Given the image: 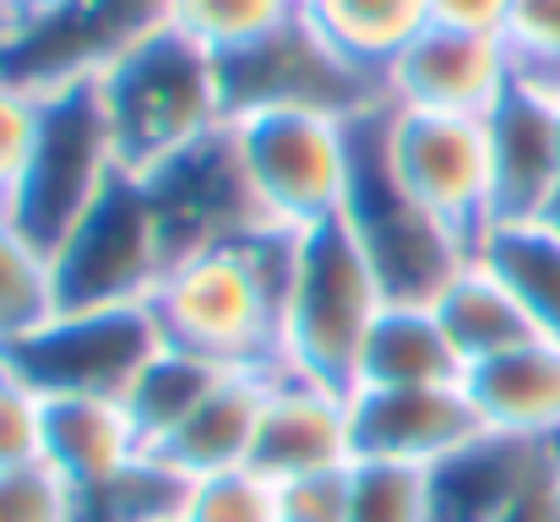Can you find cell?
Here are the masks:
<instances>
[{
    "label": "cell",
    "instance_id": "1",
    "mask_svg": "<svg viewBox=\"0 0 560 522\" xmlns=\"http://www.w3.org/2000/svg\"><path fill=\"white\" fill-rule=\"evenodd\" d=\"M289 256H294V234L283 229H261L245 240L175 256L148 300L159 338L218 370L278 364Z\"/></svg>",
    "mask_w": 560,
    "mask_h": 522
},
{
    "label": "cell",
    "instance_id": "2",
    "mask_svg": "<svg viewBox=\"0 0 560 522\" xmlns=\"http://www.w3.org/2000/svg\"><path fill=\"white\" fill-rule=\"evenodd\" d=\"M98 104L120 174H153L229 126L223 60L164 16L126 38L98 71Z\"/></svg>",
    "mask_w": 560,
    "mask_h": 522
},
{
    "label": "cell",
    "instance_id": "3",
    "mask_svg": "<svg viewBox=\"0 0 560 522\" xmlns=\"http://www.w3.org/2000/svg\"><path fill=\"white\" fill-rule=\"evenodd\" d=\"M354 120L311 104H261L229 115L234 159L267 229L305 234L343 218L354 190Z\"/></svg>",
    "mask_w": 560,
    "mask_h": 522
},
{
    "label": "cell",
    "instance_id": "4",
    "mask_svg": "<svg viewBox=\"0 0 560 522\" xmlns=\"http://www.w3.org/2000/svg\"><path fill=\"white\" fill-rule=\"evenodd\" d=\"M381 283L343 218L294 234L289 283H283V370L332 381L354 392L360 348L381 316Z\"/></svg>",
    "mask_w": 560,
    "mask_h": 522
},
{
    "label": "cell",
    "instance_id": "5",
    "mask_svg": "<svg viewBox=\"0 0 560 522\" xmlns=\"http://www.w3.org/2000/svg\"><path fill=\"white\" fill-rule=\"evenodd\" d=\"M343 223L354 229L386 305H435L452 289V278L479 256L468 234L441 223L392 179L375 142L371 109L354 120V190H349Z\"/></svg>",
    "mask_w": 560,
    "mask_h": 522
},
{
    "label": "cell",
    "instance_id": "6",
    "mask_svg": "<svg viewBox=\"0 0 560 522\" xmlns=\"http://www.w3.org/2000/svg\"><path fill=\"white\" fill-rule=\"evenodd\" d=\"M115 179H120V159H115V142L104 126L93 71L44 82V137H38L27 174L16 179V190L5 201V218L55 256V245L88 218V207Z\"/></svg>",
    "mask_w": 560,
    "mask_h": 522
},
{
    "label": "cell",
    "instance_id": "7",
    "mask_svg": "<svg viewBox=\"0 0 560 522\" xmlns=\"http://www.w3.org/2000/svg\"><path fill=\"white\" fill-rule=\"evenodd\" d=\"M375 142L392 179L430 207L441 223L468 234L474 245L495 223V159H490V120L479 115H435V109H371Z\"/></svg>",
    "mask_w": 560,
    "mask_h": 522
},
{
    "label": "cell",
    "instance_id": "8",
    "mask_svg": "<svg viewBox=\"0 0 560 522\" xmlns=\"http://www.w3.org/2000/svg\"><path fill=\"white\" fill-rule=\"evenodd\" d=\"M170 267L164 229L142 179L120 174L88 218L55 245V289L60 311H126L148 305Z\"/></svg>",
    "mask_w": 560,
    "mask_h": 522
},
{
    "label": "cell",
    "instance_id": "9",
    "mask_svg": "<svg viewBox=\"0 0 560 522\" xmlns=\"http://www.w3.org/2000/svg\"><path fill=\"white\" fill-rule=\"evenodd\" d=\"M517 88V60L501 33H468L430 22L408 49L381 71V104L397 109H435V115H479L490 120L495 104Z\"/></svg>",
    "mask_w": 560,
    "mask_h": 522
},
{
    "label": "cell",
    "instance_id": "10",
    "mask_svg": "<svg viewBox=\"0 0 560 522\" xmlns=\"http://www.w3.org/2000/svg\"><path fill=\"white\" fill-rule=\"evenodd\" d=\"M223 82H229V115L261 109V104H311V109L365 115L381 104V82L365 77L360 66H349L305 16L229 55Z\"/></svg>",
    "mask_w": 560,
    "mask_h": 522
},
{
    "label": "cell",
    "instance_id": "11",
    "mask_svg": "<svg viewBox=\"0 0 560 522\" xmlns=\"http://www.w3.org/2000/svg\"><path fill=\"white\" fill-rule=\"evenodd\" d=\"M164 344L153 327L148 305H126V311H55L49 327H38L27 344L5 359H16L49 397L60 392H104V397H126V386L137 381V370L153 359V348Z\"/></svg>",
    "mask_w": 560,
    "mask_h": 522
},
{
    "label": "cell",
    "instance_id": "12",
    "mask_svg": "<svg viewBox=\"0 0 560 522\" xmlns=\"http://www.w3.org/2000/svg\"><path fill=\"white\" fill-rule=\"evenodd\" d=\"M131 179H137V174H131ZM142 190H148L153 218H159V229H164L170 262L267 229V218H261V207H256V196H250V179H245L240 159H234L229 126H223L218 137L196 142L180 159L159 164L153 174H142Z\"/></svg>",
    "mask_w": 560,
    "mask_h": 522
},
{
    "label": "cell",
    "instance_id": "13",
    "mask_svg": "<svg viewBox=\"0 0 560 522\" xmlns=\"http://www.w3.org/2000/svg\"><path fill=\"white\" fill-rule=\"evenodd\" d=\"M343 463H354V392L278 364L250 468L283 485V479L343 468Z\"/></svg>",
    "mask_w": 560,
    "mask_h": 522
},
{
    "label": "cell",
    "instance_id": "14",
    "mask_svg": "<svg viewBox=\"0 0 560 522\" xmlns=\"http://www.w3.org/2000/svg\"><path fill=\"white\" fill-rule=\"evenodd\" d=\"M479 408L468 386H354V457L435 468L479 441Z\"/></svg>",
    "mask_w": 560,
    "mask_h": 522
},
{
    "label": "cell",
    "instance_id": "15",
    "mask_svg": "<svg viewBox=\"0 0 560 522\" xmlns=\"http://www.w3.org/2000/svg\"><path fill=\"white\" fill-rule=\"evenodd\" d=\"M560 468V446L479 436L430 468L435 522H512V512Z\"/></svg>",
    "mask_w": 560,
    "mask_h": 522
},
{
    "label": "cell",
    "instance_id": "16",
    "mask_svg": "<svg viewBox=\"0 0 560 522\" xmlns=\"http://www.w3.org/2000/svg\"><path fill=\"white\" fill-rule=\"evenodd\" d=\"M490 159H495V223L545 218L560 190V104L556 93L517 82L490 115Z\"/></svg>",
    "mask_w": 560,
    "mask_h": 522
},
{
    "label": "cell",
    "instance_id": "17",
    "mask_svg": "<svg viewBox=\"0 0 560 522\" xmlns=\"http://www.w3.org/2000/svg\"><path fill=\"white\" fill-rule=\"evenodd\" d=\"M479 425L490 436L560 446V344L556 338H528L485 364H468L463 375Z\"/></svg>",
    "mask_w": 560,
    "mask_h": 522
},
{
    "label": "cell",
    "instance_id": "18",
    "mask_svg": "<svg viewBox=\"0 0 560 522\" xmlns=\"http://www.w3.org/2000/svg\"><path fill=\"white\" fill-rule=\"evenodd\" d=\"M272 370H223L212 381V392L186 414V425L159 446V457L170 468H180L186 479L218 474V468H245L256 452V430H261V408L272 392Z\"/></svg>",
    "mask_w": 560,
    "mask_h": 522
},
{
    "label": "cell",
    "instance_id": "19",
    "mask_svg": "<svg viewBox=\"0 0 560 522\" xmlns=\"http://www.w3.org/2000/svg\"><path fill=\"white\" fill-rule=\"evenodd\" d=\"M148 446H142V430H137L126 397H104V392H60V397H49L44 463L71 490L120 474Z\"/></svg>",
    "mask_w": 560,
    "mask_h": 522
},
{
    "label": "cell",
    "instance_id": "20",
    "mask_svg": "<svg viewBox=\"0 0 560 522\" xmlns=\"http://www.w3.org/2000/svg\"><path fill=\"white\" fill-rule=\"evenodd\" d=\"M468 375L435 305H381L354 386H457Z\"/></svg>",
    "mask_w": 560,
    "mask_h": 522
},
{
    "label": "cell",
    "instance_id": "21",
    "mask_svg": "<svg viewBox=\"0 0 560 522\" xmlns=\"http://www.w3.org/2000/svg\"><path fill=\"white\" fill-rule=\"evenodd\" d=\"M435 316H441L446 338L457 344L463 364H485V359H495L506 348L539 338L534 322H528V311H523V300L506 289V278L485 256H474L452 278V289L435 300Z\"/></svg>",
    "mask_w": 560,
    "mask_h": 522
},
{
    "label": "cell",
    "instance_id": "22",
    "mask_svg": "<svg viewBox=\"0 0 560 522\" xmlns=\"http://www.w3.org/2000/svg\"><path fill=\"white\" fill-rule=\"evenodd\" d=\"M300 16L365 77L381 71L430 27V0H300Z\"/></svg>",
    "mask_w": 560,
    "mask_h": 522
},
{
    "label": "cell",
    "instance_id": "23",
    "mask_svg": "<svg viewBox=\"0 0 560 522\" xmlns=\"http://www.w3.org/2000/svg\"><path fill=\"white\" fill-rule=\"evenodd\" d=\"M479 256L506 278V289L523 300L539 338L560 344V229L545 218L528 223H490L479 240Z\"/></svg>",
    "mask_w": 560,
    "mask_h": 522
},
{
    "label": "cell",
    "instance_id": "24",
    "mask_svg": "<svg viewBox=\"0 0 560 522\" xmlns=\"http://www.w3.org/2000/svg\"><path fill=\"white\" fill-rule=\"evenodd\" d=\"M218 375H223L218 364L196 359L186 348H170V344L153 348V359H148V364L137 370V381L126 386V408H131V419H137L148 452H159V446L186 425V414L212 392Z\"/></svg>",
    "mask_w": 560,
    "mask_h": 522
},
{
    "label": "cell",
    "instance_id": "25",
    "mask_svg": "<svg viewBox=\"0 0 560 522\" xmlns=\"http://www.w3.org/2000/svg\"><path fill=\"white\" fill-rule=\"evenodd\" d=\"M60 311L55 256L0 212V353H16Z\"/></svg>",
    "mask_w": 560,
    "mask_h": 522
},
{
    "label": "cell",
    "instance_id": "26",
    "mask_svg": "<svg viewBox=\"0 0 560 522\" xmlns=\"http://www.w3.org/2000/svg\"><path fill=\"white\" fill-rule=\"evenodd\" d=\"M186 474L170 468L159 452H142L120 474L77 490V522H180Z\"/></svg>",
    "mask_w": 560,
    "mask_h": 522
},
{
    "label": "cell",
    "instance_id": "27",
    "mask_svg": "<svg viewBox=\"0 0 560 522\" xmlns=\"http://www.w3.org/2000/svg\"><path fill=\"white\" fill-rule=\"evenodd\" d=\"M300 16V0H164V22L212 49L218 60L272 38Z\"/></svg>",
    "mask_w": 560,
    "mask_h": 522
},
{
    "label": "cell",
    "instance_id": "28",
    "mask_svg": "<svg viewBox=\"0 0 560 522\" xmlns=\"http://www.w3.org/2000/svg\"><path fill=\"white\" fill-rule=\"evenodd\" d=\"M343 522H435L430 468L354 457L349 463V518Z\"/></svg>",
    "mask_w": 560,
    "mask_h": 522
},
{
    "label": "cell",
    "instance_id": "29",
    "mask_svg": "<svg viewBox=\"0 0 560 522\" xmlns=\"http://www.w3.org/2000/svg\"><path fill=\"white\" fill-rule=\"evenodd\" d=\"M180 522H283L278 501V479H267L261 468H218L186 485V507Z\"/></svg>",
    "mask_w": 560,
    "mask_h": 522
},
{
    "label": "cell",
    "instance_id": "30",
    "mask_svg": "<svg viewBox=\"0 0 560 522\" xmlns=\"http://www.w3.org/2000/svg\"><path fill=\"white\" fill-rule=\"evenodd\" d=\"M44 430H49V392L0 353V468L44 463Z\"/></svg>",
    "mask_w": 560,
    "mask_h": 522
},
{
    "label": "cell",
    "instance_id": "31",
    "mask_svg": "<svg viewBox=\"0 0 560 522\" xmlns=\"http://www.w3.org/2000/svg\"><path fill=\"white\" fill-rule=\"evenodd\" d=\"M506 44L517 60V82L560 93V0H512Z\"/></svg>",
    "mask_w": 560,
    "mask_h": 522
},
{
    "label": "cell",
    "instance_id": "32",
    "mask_svg": "<svg viewBox=\"0 0 560 522\" xmlns=\"http://www.w3.org/2000/svg\"><path fill=\"white\" fill-rule=\"evenodd\" d=\"M38 137H44V88L0 71V185H5V201L33 164Z\"/></svg>",
    "mask_w": 560,
    "mask_h": 522
},
{
    "label": "cell",
    "instance_id": "33",
    "mask_svg": "<svg viewBox=\"0 0 560 522\" xmlns=\"http://www.w3.org/2000/svg\"><path fill=\"white\" fill-rule=\"evenodd\" d=\"M0 522H77V490L49 468H0Z\"/></svg>",
    "mask_w": 560,
    "mask_h": 522
},
{
    "label": "cell",
    "instance_id": "34",
    "mask_svg": "<svg viewBox=\"0 0 560 522\" xmlns=\"http://www.w3.org/2000/svg\"><path fill=\"white\" fill-rule=\"evenodd\" d=\"M278 501H283V522H343L349 518V463L283 479Z\"/></svg>",
    "mask_w": 560,
    "mask_h": 522
},
{
    "label": "cell",
    "instance_id": "35",
    "mask_svg": "<svg viewBox=\"0 0 560 522\" xmlns=\"http://www.w3.org/2000/svg\"><path fill=\"white\" fill-rule=\"evenodd\" d=\"M430 22L468 27V33H501L512 22V0H430Z\"/></svg>",
    "mask_w": 560,
    "mask_h": 522
},
{
    "label": "cell",
    "instance_id": "36",
    "mask_svg": "<svg viewBox=\"0 0 560 522\" xmlns=\"http://www.w3.org/2000/svg\"><path fill=\"white\" fill-rule=\"evenodd\" d=\"M82 0H0V49L27 38V33H38V27H49V22H60Z\"/></svg>",
    "mask_w": 560,
    "mask_h": 522
},
{
    "label": "cell",
    "instance_id": "37",
    "mask_svg": "<svg viewBox=\"0 0 560 522\" xmlns=\"http://www.w3.org/2000/svg\"><path fill=\"white\" fill-rule=\"evenodd\" d=\"M545 223H550V229H560V190L550 196V207H545Z\"/></svg>",
    "mask_w": 560,
    "mask_h": 522
},
{
    "label": "cell",
    "instance_id": "38",
    "mask_svg": "<svg viewBox=\"0 0 560 522\" xmlns=\"http://www.w3.org/2000/svg\"><path fill=\"white\" fill-rule=\"evenodd\" d=\"M0 212H5V185H0Z\"/></svg>",
    "mask_w": 560,
    "mask_h": 522
},
{
    "label": "cell",
    "instance_id": "39",
    "mask_svg": "<svg viewBox=\"0 0 560 522\" xmlns=\"http://www.w3.org/2000/svg\"><path fill=\"white\" fill-rule=\"evenodd\" d=\"M556 104H560V93H556Z\"/></svg>",
    "mask_w": 560,
    "mask_h": 522
}]
</instances>
